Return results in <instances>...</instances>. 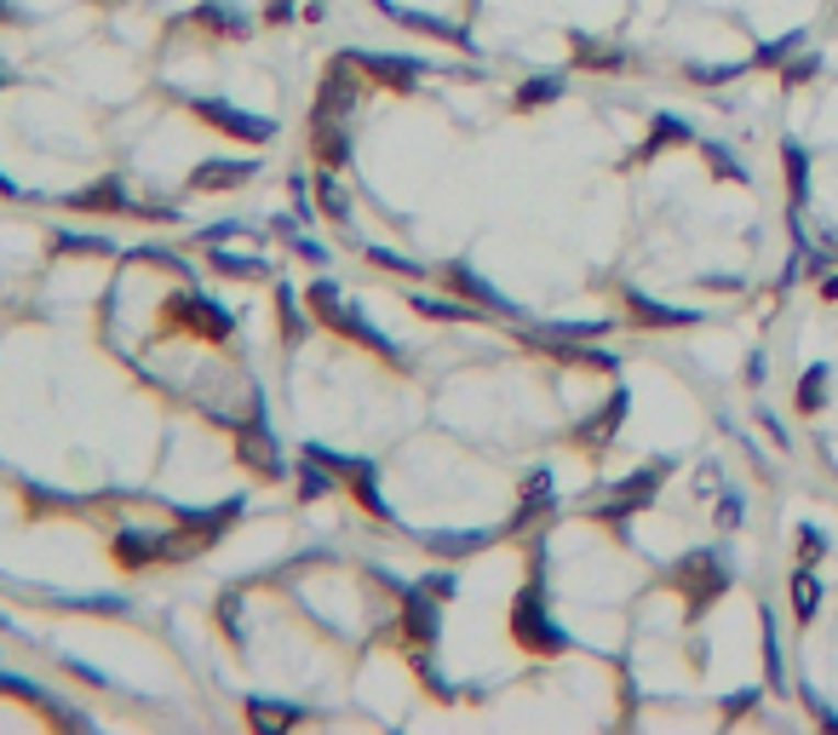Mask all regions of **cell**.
Masks as SVG:
<instances>
[{
  "label": "cell",
  "instance_id": "obj_17",
  "mask_svg": "<svg viewBox=\"0 0 838 735\" xmlns=\"http://www.w3.org/2000/svg\"><path fill=\"white\" fill-rule=\"evenodd\" d=\"M683 75H690L695 87H729V81H741V75H747V64H690Z\"/></svg>",
  "mask_w": 838,
  "mask_h": 735
},
{
  "label": "cell",
  "instance_id": "obj_9",
  "mask_svg": "<svg viewBox=\"0 0 838 735\" xmlns=\"http://www.w3.org/2000/svg\"><path fill=\"white\" fill-rule=\"evenodd\" d=\"M551 494H557L551 471H546V466H535V471H528V483H523V500H517V512H512V535H517V528H523L528 517L551 512Z\"/></svg>",
  "mask_w": 838,
  "mask_h": 735
},
{
  "label": "cell",
  "instance_id": "obj_13",
  "mask_svg": "<svg viewBox=\"0 0 838 735\" xmlns=\"http://www.w3.org/2000/svg\"><path fill=\"white\" fill-rule=\"evenodd\" d=\"M563 75H535V81H523L517 92H512V104L517 110H540V104H557V98H563Z\"/></svg>",
  "mask_w": 838,
  "mask_h": 735
},
{
  "label": "cell",
  "instance_id": "obj_14",
  "mask_svg": "<svg viewBox=\"0 0 838 735\" xmlns=\"http://www.w3.org/2000/svg\"><path fill=\"white\" fill-rule=\"evenodd\" d=\"M804 41H809V30H786V35H775V41H764L752 53V64H764V69H781L786 58H798L804 53Z\"/></svg>",
  "mask_w": 838,
  "mask_h": 735
},
{
  "label": "cell",
  "instance_id": "obj_1",
  "mask_svg": "<svg viewBox=\"0 0 838 735\" xmlns=\"http://www.w3.org/2000/svg\"><path fill=\"white\" fill-rule=\"evenodd\" d=\"M512 638L523 649H535V655H563V649H574V632L557 626L551 610H546V569L528 575L523 592L512 598Z\"/></svg>",
  "mask_w": 838,
  "mask_h": 735
},
{
  "label": "cell",
  "instance_id": "obj_8",
  "mask_svg": "<svg viewBox=\"0 0 838 735\" xmlns=\"http://www.w3.org/2000/svg\"><path fill=\"white\" fill-rule=\"evenodd\" d=\"M678 471V460H649V466H638V471H632V477H621V483H608V494H621V500H649L660 483H667V477Z\"/></svg>",
  "mask_w": 838,
  "mask_h": 735
},
{
  "label": "cell",
  "instance_id": "obj_12",
  "mask_svg": "<svg viewBox=\"0 0 838 735\" xmlns=\"http://www.w3.org/2000/svg\"><path fill=\"white\" fill-rule=\"evenodd\" d=\"M758 626H764V672H770V690L786 683V655H781V626H775V610L758 603Z\"/></svg>",
  "mask_w": 838,
  "mask_h": 735
},
{
  "label": "cell",
  "instance_id": "obj_6",
  "mask_svg": "<svg viewBox=\"0 0 838 735\" xmlns=\"http://www.w3.org/2000/svg\"><path fill=\"white\" fill-rule=\"evenodd\" d=\"M781 167H786V208H809V149L798 138H781Z\"/></svg>",
  "mask_w": 838,
  "mask_h": 735
},
{
  "label": "cell",
  "instance_id": "obj_25",
  "mask_svg": "<svg viewBox=\"0 0 838 735\" xmlns=\"http://www.w3.org/2000/svg\"><path fill=\"white\" fill-rule=\"evenodd\" d=\"M804 701H809V706H816V719H822L827 730H838V713H833V706H822V695H816V690H809V683H804Z\"/></svg>",
  "mask_w": 838,
  "mask_h": 735
},
{
  "label": "cell",
  "instance_id": "obj_24",
  "mask_svg": "<svg viewBox=\"0 0 838 735\" xmlns=\"http://www.w3.org/2000/svg\"><path fill=\"white\" fill-rule=\"evenodd\" d=\"M764 374H770V357H764V350H752V357H747V386H764Z\"/></svg>",
  "mask_w": 838,
  "mask_h": 735
},
{
  "label": "cell",
  "instance_id": "obj_11",
  "mask_svg": "<svg viewBox=\"0 0 838 735\" xmlns=\"http://www.w3.org/2000/svg\"><path fill=\"white\" fill-rule=\"evenodd\" d=\"M701 133L683 115H672V110H660L655 121H649V138H644V156H655V149H672V144H695Z\"/></svg>",
  "mask_w": 838,
  "mask_h": 735
},
{
  "label": "cell",
  "instance_id": "obj_15",
  "mask_svg": "<svg viewBox=\"0 0 838 735\" xmlns=\"http://www.w3.org/2000/svg\"><path fill=\"white\" fill-rule=\"evenodd\" d=\"M816 610H822V580L809 575V564L793 575V615L798 621H816Z\"/></svg>",
  "mask_w": 838,
  "mask_h": 735
},
{
  "label": "cell",
  "instance_id": "obj_5",
  "mask_svg": "<svg viewBox=\"0 0 838 735\" xmlns=\"http://www.w3.org/2000/svg\"><path fill=\"white\" fill-rule=\"evenodd\" d=\"M425 552H443V557H471V552H489L500 541V528H425Z\"/></svg>",
  "mask_w": 838,
  "mask_h": 735
},
{
  "label": "cell",
  "instance_id": "obj_16",
  "mask_svg": "<svg viewBox=\"0 0 838 735\" xmlns=\"http://www.w3.org/2000/svg\"><path fill=\"white\" fill-rule=\"evenodd\" d=\"M695 144H701V156L713 162V172H718V179H729V185H747V167L735 162V149H724L718 138H695Z\"/></svg>",
  "mask_w": 838,
  "mask_h": 735
},
{
  "label": "cell",
  "instance_id": "obj_21",
  "mask_svg": "<svg viewBox=\"0 0 838 735\" xmlns=\"http://www.w3.org/2000/svg\"><path fill=\"white\" fill-rule=\"evenodd\" d=\"M718 523H724V528H741V523H747V500L735 494V489H724V500H718Z\"/></svg>",
  "mask_w": 838,
  "mask_h": 735
},
{
  "label": "cell",
  "instance_id": "obj_3",
  "mask_svg": "<svg viewBox=\"0 0 838 735\" xmlns=\"http://www.w3.org/2000/svg\"><path fill=\"white\" fill-rule=\"evenodd\" d=\"M626 311H632V322H644V327H695V322H706V311L667 305V299H649V293H638V288L626 293Z\"/></svg>",
  "mask_w": 838,
  "mask_h": 735
},
{
  "label": "cell",
  "instance_id": "obj_22",
  "mask_svg": "<svg viewBox=\"0 0 838 735\" xmlns=\"http://www.w3.org/2000/svg\"><path fill=\"white\" fill-rule=\"evenodd\" d=\"M752 706H758V690H752V683H747V690H735V695H724V713H729V719L752 713Z\"/></svg>",
  "mask_w": 838,
  "mask_h": 735
},
{
  "label": "cell",
  "instance_id": "obj_23",
  "mask_svg": "<svg viewBox=\"0 0 838 735\" xmlns=\"http://www.w3.org/2000/svg\"><path fill=\"white\" fill-rule=\"evenodd\" d=\"M758 425H764V431H770V437H775L781 448H793V437H786V425H781V420H775L770 409H758Z\"/></svg>",
  "mask_w": 838,
  "mask_h": 735
},
{
  "label": "cell",
  "instance_id": "obj_27",
  "mask_svg": "<svg viewBox=\"0 0 838 735\" xmlns=\"http://www.w3.org/2000/svg\"><path fill=\"white\" fill-rule=\"evenodd\" d=\"M822 293H827V299H838V276H827V282H822Z\"/></svg>",
  "mask_w": 838,
  "mask_h": 735
},
{
  "label": "cell",
  "instance_id": "obj_20",
  "mask_svg": "<svg viewBox=\"0 0 838 735\" xmlns=\"http://www.w3.org/2000/svg\"><path fill=\"white\" fill-rule=\"evenodd\" d=\"M615 322H551L546 334H557V339H597V334H608Z\"/></svg>",
  "mask_w": 838,
  "mask_h": 735
},
{
  "label": "cell",
  "instance_id": "obj_19",
  "mask_svg": "<svg viewBox=\"0 0 838 735\" xmlns=\"http://www.w3.org/2000/svg\"><path fill=\"white\" fill-rule=\"evenodd\" d=\"M798 557H804V564H822V557H827V535L816 523H798Z\"/></svg>",
  "mask_w": 838,
  "mask_h": 735
},
{
  "label": "cell",
  "instance_id": "obj_7",
  "mask_svg": "<svg viewBox=\"0 0 838 735\" xmlns=\"http://www.w3.org/2000/svg\"><path fill=\"white\" fill-rule=\"evenodd\" d=\"M626 409H632V391L615 386V397H608L603 409H597L586 425H580V443H608V437H615V431L626 425Z\"/></svg>",
  "mask_w": 838,
  "mask_h": 735
},
{
  "label": "cell",
  "instance_id": "obj_2",
  "mask_svg": "<svg viewBox=\"0 0 838 735\" xmlns=\"http://www.w3.org/2000/svg\"><path fill=\"white\" fill-rule=\"evenodd\" d=\"M678 587H683V598H690V615H701L706 603H718L735 587V569H729L724 546H701V552L683 557V564H678Z\"/></svg>",
  "mask_w": 838,
  "mask_h": 735
},
{
  "label": "cell",
  "instance_id": "obj_26",
  "mask_svg": "<svg viewBox=\"0 0 838 735\" xmlns=\"http://www.w3.org/2000/svg\"><path fill=\"white\" fill-rule=\"evenodd\" d=\"M701 282H706V288H724V293H735V288H741V276H701Z\"/></svg>",
  "mask_w": 838,
  "mask_h": 735
},
{
  "label": "cell",
  "instance_id": "obj_10",
  "mask_svg": "<svg viewBox=\"0 0 838 735\" xmlns=\"http://www.w3.org/2000/svg\"><path fill=\"white\" fill-rule=\"evenodd\" d=\"M827 397H833V368H827V363H809L804 379L793 386V409H798V414H822Z\"/></svg>",
  "mask_w": 838,
  "mask_h": 735
},
{
  "label": "cell",
  "instance_id": "obj_4",
  "mask_svg": "<svg viewBox=\"0 0 838 735\" xmlns=\"http://www.w3.org/2000/svg\"><path fill=\"white\" fill-rule=\"evenodd\" d=\"M448 282L460 288L466 299H477L482 311H500V316H517V322H523V305H517V299H505L500 288H489V276H477L471 265H448Z\"/></svg>",
  "mask_w": 838,
  "mask_h": 735
},
{
  "label": "cell",
  "instance_id": "obj_18",
  "mask_svg": "<svg viewBox=\"0 0 838 735\" xmlns=\"http://www.w3.org/2000/svg\"><path fill=\"white\" fill-rule=\"evenodd\" d=\"M816 75H822V53H816V46H804L798 58L781 64V81H786V87H804V81H816Z\"/></svg>",
  "mask_w": 838,
  "mask_h": 735
}]
</instances>
